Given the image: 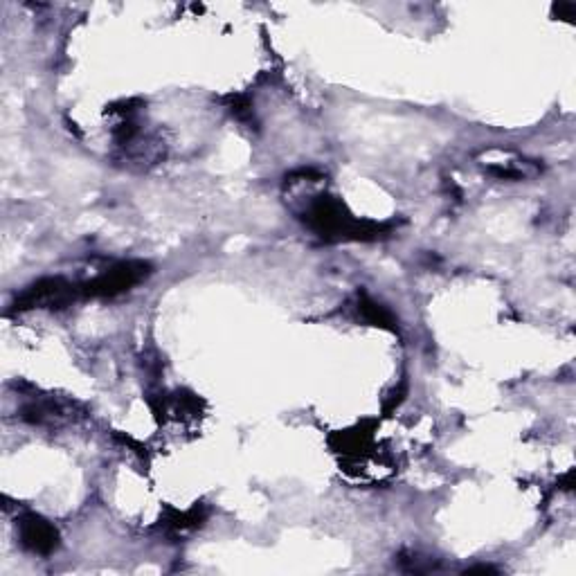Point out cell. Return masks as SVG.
<instances>
[{
	"mask_svg": "<svg viewBox=\"0 0 576 576\" xmlns=\"http://www.w3.org/2000/svg\"><path fill=\"white\" fill-rule=\"evenodd\" d=\"M18 536H21L25 549L41 556L52 554L59 545L57 529L41 516H34V513H27V516H23L21 522H18Z\"/></svg>",
	"mask_w": 576,
	"mask_h": 576,
	"instance_id": "obj_3",
	"label": "cell"
},
{
	"mask_svg": "<svg viewBox=\"0 0 576 576\" xmlns=\"http://www.w3.org/2000/svg\"><path fill=\"white\" fill-rule=\"evenodd\" d=\"M358 306H360V313H363V318H367L372 324H378V327H392V322H394L392 315L387 313L381 304L363 297Z\"/></svg>",
	"mask_w": 576,
	"mask_h": 576,
	"instance_id": "obj_4",
	"label": "cell"
},
{
	"mask_svg": "<svg viewBox=\"0 0 576 576\" xmlns=\"http://www.w3.org/2000/svg\"><path fill=\"white\" fill-rule=\"evenodd\" d=\"M408 561H410V567H405V570H408V572H419V561H421V558H419V556H414V554H412V556L408 558ZM423 561H426V565H423V567H421V572H428V570H435V565H432V561H430V558H423Z\"/></svg>",
	"mask_w": 576,
	"mask_h": 576,
	"instance_id": "obj_5",
	"label": "cell"
},
{
	"mask_svg": "<svg viewBox=\"0 0 576 576\" xmlns=\"http://www.w3.org/2000/svg\"><path fill=\"white\" fill-rule=\"evenodd\" d=\"M149 273L151 266L144 264V261H124V264H117L111 270H106L104 275H99L84 288H79V291L90 297H113L124 291H131L142 279H147Z\"/></svg>",
	"mask_w": 576,
	"mask_h": 576,
	"instance_id": "obj_1",
	"label": "cell"
},
{
	"mask_svg": "<svg viewBox=\"0 0 576 576\" xmlns=\"http://www.w3.org/2000/svg\"><path fill=\"white\" fill-rule=\"evenodd\" d=\"M79 288L68 284L66 279L61 277H48L41 279V282L32 284L30 288L16 297L14 309L25 311V309H45V306H63L68 304Z\"/></svg>",
	"mask_w": 576,
	"mask_h": 576,
	"instance_id": "obj_2",
	"label": "cell"
}]
</instances>
